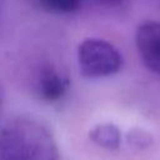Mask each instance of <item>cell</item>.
<instances>
[{
	"instance_id": "7",
	"label": "cell",
	"mask_w": 160,
	"mask_h": 160,
	"mask_svg": "<svg viewBox=\"0 0 160 160\" xmlns=\"http://www.w3.org/2000/svg\"><path fill=\"white\" fill-rule=\"evenodd\" d=\"M102 2H105L108 5H116V4L121 2V0H102Z\"/></svg>"
},
{
	"instance_id": "4",
	"label": "cell",
	"mask_w": 160,
	"mask_h": 160,
	"mask_svg": "<svg viewBox=\"0 0 160 160\" xmlns=\"http://www.w3.org/2000/svg\"><path fill=\"white\" fill-rule=\"evenodd\" d=\"M90 139L105 149H116L120 145V131L112 124H99L89 132Z\"/></svg>"
},
{
	"instance_id": "3",
	"label": "cell",
	"mask_w": 160,
	"mask_h": 160,
	"mask_svg": "<svg viewBox=\"0 0 160 160\" xmlns=\"http://www.w3.org/2000/svg\"><path fill=\"white\" fill-rule=\"evenodd\" d=\"M68 80L62 78L54 68L48 66L41 71L39 79L40 96L48 101H58L61 99L68 89Z\"/></svg>"
},
{
	"instance_id": "5",
	"label": "cell",
	"mask_w": 160,
	"mask_h": 160,
	"mask_svg": "<svg viewBox=\"0 0 160 160\" xmlns=\"http://www.w3.org/2000/svg\"><path fill=\"white\" fill-rule=\"evenodd\" d=\"M41 6L52 12H74L80 5L81 0H39Z\"/></svg>"
},
{
	"instance_id": "6",
	"label": "cell",
	"mask_w": 160,
	"mask_h": 160,
	"mask_svg": "<svg viewBox=\"0 0 160 160\" xmlns=\"http://www.w3.org/2000/svg\"><path fill=\"white\" fill-rule=\"evenodd\" d=\"M144 131H138V134H134V132H130L129 134V139L131 140V142L134 144V145H138V146H140V145H148L149 144V141H150V136H149V134H145V135H141Z\"/></svg>"
},
{
	"instance_id": "2",
	"label": "cell",
	"mask_w": 160,
	"mask_h": 160,
	"mask_svg": "<svg viewBox=\"0 0 160 160\" xmlns=\"http://www.w3.org/2000/svg\"><path fill=\"white\" fill-rule=\"evenodd\" d=\"M135 41L144 65L160 75V21L145 20L139 24Z\"/></svg>"
},
{
	"instance_id": "1",
	"label": "cell",
	"mask_w": 160,
	"mask_h": 160,
	"mask_svg": "<svg viewBox=\"0 0 160 160\" xmlns=\"http://www.w3.org/2000/svg\"><path fill=\"white\" fill-rule=\"evenodd\" d=\"M78 61L81 74L92 79L112 75L124 64L120 51L112 44L95 38L85 39L79 44Z\"/></svg>"
}]
</instances>
